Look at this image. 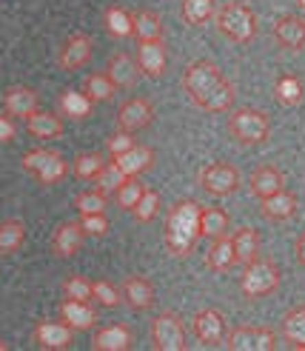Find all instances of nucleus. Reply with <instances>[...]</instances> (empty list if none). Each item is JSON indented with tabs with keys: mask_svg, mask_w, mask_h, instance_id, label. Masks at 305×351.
I'll return each instance as SVG.
<instances>
[{
	"mask_svg": "<svg viewBox=\"0 0 305 351\" xmlns=\"http://www.w3.org/2000/svg\"><path fill=\"white\" fill-rule=\"evenodd\" d=\"M83 240H86V232L80 229L77 220L60 223L55 229V234H51V252L58 257H75L83 249Z\"/></svg>",
	"mask_w": 305,
	"mask_h": 351,
	"instance_id": "obj_20",
	"label": "nucleus"
},
{
	"mask_svg": "<svg viewBox=\"0 0 305 351\" xmlns=\"http://www.w3.org/2000/svg\"><path fill=\"white\" fill-rule=\"evenodd\" d=\"M120 294H123V303L134 308V311H146L154 306V286H151V280L146 277H140V274H129L123 280V286H120Z\"/></svg>",
	"mask_w": 305,
	"mask_h": 351,
	"instance_id": "obj_17",
	"label": "nucleus"
},
{
	"mask_svg": "<svg viewBox=\"0 0 305 351\" xmlns=\"http://www.w3.org/2000/svg\"><path fill=\"white\" fill-rule=\"evenodd\" d=\"M123 180H125V174H123V171H120V166L112 160V163H106V166L95 174V189H97V191H103V195H114Z\"/></svg>",
	"mask_w": 305,
	"mask_h": 351,
	"instance_id": "obj_38",
	"label": "nucleus"
},
{
	"mask_svg": "<svg viewBox=\"0 0 305 351\" xmlns=\"http://www.w3.org/2000/svg\"><path fill=\"white\" fill-rule=\"evenodd\" d=\"M106 206H109V200H106L103 191L92 189V191H80V195L75 197V208L80 215H103Z\"/></svg>",
	"mask_w": 305,
	"mask_h": 351,
	"instance_id": "obj_42",
	"label": "nucleus"
},
{
	"mask_svg": "<svg viewBox=\"0 0 305 351\" xmlns=\"http://www.w3.org/2000/svg\"><path fill=\"white\" fill-rule=\"evenodd\" d=\"M231 245H234V260L240 266H245V263L260 257V232L251 229V226H240V229L231 234Z\"/></svg>",
	"mask_w": 305,
	"mask_h": 351,
	"instance_id": "obj_26",
	"label": "nucleus"
},
{
	"mask_svg": "<svg viewBox=\"0 0 305 351\" xmlns=\"http://www.w3.org/2000/svg\"><path fill=\"white\" fill-rule=\"evenodd\" d=\"M117 92V86L109 80L106 72H95L86 77V86H83V95L92 100V103H103V100H112Z\"/></svg>",
	"mask_w": 305,
	"mask_h": 351,
	"instance_id": "obj_36",
	"label": "nucleus"
},
{
	"mask_svg": "<svg viewBox=\"0 0 305 351\" xmlns=\"http://www.w3.org/2000/svg\"><path fill=\"white\" fill-rule=\"evenodd\" d=\"M23 243H26V226H23V220L12 217V220L0 223V254L21 252Z\"/></svg>",
	"mask_w": 305,
	"mask_h": 351,
	"instance_id": "obj_33",
	"label": "nucleus"
},
{
	"mask_svg": "<svg viewBox=\"0 0 305 351\" xmlns=\"http://www.w3.org/2000/svg\"><path fill=\"white\" fill-rule=\"evenodd\" d=\"M14 134H17V126L12 123V117L0 114V143H6V140H12Z\"/></svg>",
	"mask_w": 305,
	"mask_h": 351,
	"instance_id": "obj_47",
	"label": "nucleus"
},
{
	"mask_svg": "<svg viewBox=\"0 0 305 351\" xmlns=\"http://www.w3.org/2000/svg\"><path fill=\"white\" fill-rule=\"evenodd\" d=\"M92 300H97L100 306H109V308H117L123 303V294H120V286L109 283V280H95L92 283Z\"/></svg>",
	"mask_w": 305,
	"mask_h": 351,
	"instance_id": "obj_43",
	"label": "nucleus"
},
{
	"mask_svg": "<svg viewBox=\"0 0 305 351\" xmlns=\"http://www.w3.org/2000/svg\"><path fill=\"white\" fill-rule=\"evenodd\" d=\"M103 23L106 32L112 38H132V12L123 9V6H109L103 12Z\"/></svg>",
	"mask_w": 305,
	"mask_h": 351,
	"instance_id": "obj_34",
	"label": "nucleus"
},
{
	"mask_svg": "<svg viewBox=\"0 0 305 351\" xmlns=\"http://www.w3.org/2000/svg\"><path fill=\"white\" fill-rule=\"evenodd\" d=\"M280 328H282L285 343L305 351V306H294V308L285 311Z\"/></svg>",
	"mask_w": 305,
	"mask_h": 351,
	"instance_id": "obj_32",
	"label": "nucleus"
},
{
	"mask_svg": "<svg viewBox=\"0 0 305 351\" xmlns=\"http://www.w3.org/2000/svg\"><path fill=\"white\" fill-rule=\"evenodd\" d=\"M206 266L214 271V274H225L231 266H237V260H234V245H231V237L223 234L211 243V249L206 254Z\"/></svg>",
	"mask_w": 305,
	"mask_h": 351,
	"instance_id": "obj_29",
	"label": "nucleus"
},
{
	"mask_svg": "<svg viewBox=\"0 0 305 351\" xmlns=\"http://www.w3.org/2000/svg\"><path fill=\"white\" fill-rule=\"evenodd\" d=\"M63 297L69 300H83V303H92V280H86L80 274H71L63 280Z\"/></svg>",
	"mask_w": 305,
	"mask_h": 351,
	"instance_id": "obj_44",
	"label": "nucleus"
},
{
	"mask_svg": "<svg viewBox=\"0 0 305 351\" xmlns=\"http://www.w3.org/2000/svg\"><path fill=\"white\" fill-rule=\"evenodd\" d=\"M80 229L86 234L100 237V234L109 232V217H106V212L103 215H80Z\"/></svg>",
	"mask_w": 305,
	"mask_h": 351,
	"instance_id": "obj_45",
	"label": "nucleus"
},
{
	"mask_svg": "<svg viewBox=\"0 0 305 351\" xmlns=\"http://www.w3.org/2000/svg\"><path fill=\"white\" fill-rule=\"evenodd\" d=\"M197 186L214 197H228L240 189V171H237V166L223 163V160L208 163L200 169V174H197Z\"/></svg>",
	"mask_w": 305,
	"mask_h": 351,
	"instance_id": "obj_8",
	"label": "nucleus"
},
{
	"mask_svg": "<svg viewBox=\"0 0 305 351\" xmlns=\"http://www.w3.org/2000/svg\"><path fill=\"white\" fill-rule=\"evenodd\" d=\"M149 337L157 351H183L188 343L186 323L180 320V314H174V311H160L157 317H151Z\"/></svg>",
	"mask_w": 305,
	"mask_h": 351,
	"instance_id": "obj_6",
	"label": "nucleus"
},
{
	"mask_svg": "<svg viewBox=\"0 0 305 351\" xmlns=\"http://www.w3.org/2000/svg\"><path fill=\"white\" fill-rule=\"evenodd\" d=\"M40 106V97L34 89H29V86H12V89L3 95V109L9 117H29L32 112H38Z\"/></svg>",
	"mask_w": 305,
	"mask_h": 351,
	"instance_id": "obj_23",
	"label": "nucleus"
},
{
	"mask_svg": "<svg viewBox=\"0 0 305 351\" xmlns=\"http://www.w3.org/2000/svg\"><path fill=\"white\" fill-rule=\"evenodd\" d=\"M60 320L66 326H71L75 331H88V328H95V323H97V311H95L92 303L69 300V297H63V303H60Z\"/></svg>",
	"mask_w": 305,
	"mask_h": 351,
	"instance_id": "obj_22",
	"label": "nucleus"
},
{
	"mask_svg": "<svg viewBox=\"0 0 305 351\" xmlns=\"http://www.w3.org/2000/svg\"><path fill=\"white\" fill-rule=\"evenodd\" d=\"M297 208H300V200L294 191H274V195H268L260 200V215L265 220H271V223H285V220H291L297 215Z\"/></svg>",
	"mask_w": 305,
	"mask_h": 351,
	"instance_id": "obj_16",
	"label": "nucleus"
},
{
	"mask_svg": "<svg viewBox=\"0 0 305 351\" xmlns=\"http://www.w3.org/2000/svg\"><path fill=\"white\" fill-rule=\"evenodd\" d=\"M274 97H277L280 106H285V109H297L300 103L305 100V86H302V80H300L297 75L285 72V75H280L277 83H274Z\"/></svg>",
	"mask_w": 305,
	"mask_h": 351,
	"instance_id": "obj_28",
	"label": "nucleus"
},
{
	"mask_svg": "<svg viewBox=\"0 0 305 351\" xmlns=\"http://www.w3.org/2000/svg\"><path fill=\"white\" fill-rule=\"evenodd\" d=\"M112 160L120 166V171L125 174V178H137V174H143V171H149V169H151V163H154V152H151L149 146L134 143L132 149H125L123 154L112 157Z\"/></svg>",
	"mask_w": 305,
	"mask_h": 351,
	"instance_id": "obj_25",
	"label": "nucleus"
},
{
	"mask_svg": "<svg viewBox=\"0 0 305 351\" xmlns=\"http://www.w3.org/2000/svg\"><path fill=\"white\" fill-rule=\"evenodd\" d=\"M58 106H60V112H63L66 117H75V120H80V117H86V114H92V106H95V103L88 100L83 92L69 89V92H63V95H60Z\"/></svg>",
	"mask_w": 305,
	"mask_h": 351,
	"instance_id": "obj_37",
	"label": "nucleus"
},
{
	"mask_svg": "<svg viewBox=\"0 0 305 351\" xmlns=\"http://www.w3.org/2000/svg\"><path fill=\"white\" fill-rule=\"evenodd\" d=\"M92 51H95L92 38L83 34V32H75L63 43L60 55H58V66L63 69V72H77V69H83L88 60H92Z\"/></svg>",
	"mask_w": 305,
	"mask_h": 351,
	"instance_id": "obj_12",
	"label": "nucleus"
},
{
	"mask_svg": "<svg viewBox=\"0 0 305 351\" xmlns=\"http://www.w3.org/2000/svg\"><path fill=\"white\" fill-rule=\"evenodd\" d=\"M191 328H194V337L200 340L203 346H220L225 340V320H223V314L217 308H200V311H194V320H191Z\"/></svg>",
	"mask_w": 305,
	"mask_h": 351,
	"instance_id": "obj_11",
	"label": "nucleus"
},
{
	"mask_svg": "<svg viewBox=\"0 0 305 351\" xmlns=\"http://www.w3.org/2000/svg\"><path fill=\"white\" fill-rule=\"evenodd\" d=\"M223 77H225V75H223L211 60H194V63L186 69V72H183V89H186V95L197 103L200 97H206Z\"/></svg>",
	"mask_w": 305,
	"mask_h": 351,
	"instance_id": "obj_9",
	"label": "nucleus"
},
{
	"mask_svg": "<svg viewBox=\"0 0 305 351\" xmlns=\"http://www.w3.org/2000/svg\"><path fill=\"white\" fill-rule=\"evenodd\" d=\"M32 340H34V346H40V348H51V351H58V348H69V346H71V340H75V328L66 326L63 320H43V323L34 326Z\"/></svg>",
	"mask_w": 305,
	"mask_h": 351,
	"instance_id": "obj_14",
	"label": "nucleus"
},
{
	"mask_svg": "<svg viewBox=\"0 0 305 351\" xmlns=\"http://www.w3.org/2000/svg\"><path fill=\"white\" fill-rule=\"evenodd\" d=\"M214 12H217V0H183V21L188 26H206Z\"/></svg>",
	"mask_w": 305,
	"mask_h": 351,
	"instance_id": "obj_35",
	"label": "nucleus"
},
{
	"mask_svg": "<svg viewBox=\"0 0 305 351\" xmlns=\"http://www.w3.org/2000/svg\"><path fill=\"white\" fill-rule=\"evenodd\" d=\"M234 100H237L234 83H231L228 77H223L206 97L197 100L194 106H197V109H203V112H208V114H220V112H228L231 106H234Z\"/></svg>",
	"mask_w": 305,
	"mask_h": 351,
	"instance_id": "obj_24",
	"label": "nucleus"
},
{
	"mask_svg": "<svg viewBox=\"0 0 305 351\" xmlns=\"http://www.w3.org/2000/svg\"><path fill=\"white\" fill-rule=\"evenodd\" d=\"M274 40L285 51H302L305 49V17L282 14L274 23Z\"/></svg>",
	"mask_w": 305,
	"mask_h": 351,
	"instance_id": "obj_15",
	"label": "nucleus"
},
{
	"mask_svg": "<svg viewBox=\"0 0 305 351\" xmlns=\"http://www.w3.org/2000/svg\"><path fill=\"white\" fill-rule=\"evenodd\" d=\"M248 189H251V195H254L257 200L268 197V195H274V191L285 189V174L277 169V166H257L254 171H251V178H248Z\"/></svg>",
	"mask_w": 305,
	"mask_h": 351,
	"instance_id": "obj_21",
	"label": "nucleus"
},
{
	"mask_svg": "<svg viewBox=\"0 0 305 351\" xmlns=\"http://www.w3.org/2000/svg\"><path fill=\"white\" fill-rule=\"evenodd\" d=\"M132 146H134V134L132 132H123V129H117L109 140H106V152H109L112 157L123 154L125 149H132Z\"/></svg>",
	"mask_w": 305,
	"mask_h": 351,
	"instance_id": "obj_46",
	"label": "nucleus"
},
{
	"mask_svg": "<svg viewBox=\"0 0 305 351\" xmlns=\"http://www.w3.org/2000/svg\"><path fill=\"white\" fill-rule=\"evenodd\" d=\"M106 75H109V80L117 86V89H134V86L140 83V77H143L137 60L132 55H125V51L112 55L109 66H106Z\"/></svg>",
	"mask_w": 305,
	"mask_h": 351,
	"instance_id": "obj_19",
	"label": "nucleus"
},
{
	"mask_svg": "<svg viewBox=\"0 0 305 351\" xmlns=\"http://www.w3.org/2000/svg\"><path fill=\"white\" fill-rule=\"evenodd\" d=\"M300 6H302V9H305V0H300Z\"/></svg>",
	"mask_w": 305,
	"mask_h": 351,
	"instance_id": "obj_50",
	"label": "nucleus"
},
{
	"mask_svg": "<svg viewBox=\"0 0 305 351\" xmlns=\"http://www.w3.org/2000/svg\"><path fill=\"white\" fill-rule=\"evenodd\" d=\"M132 34L137 40H163V17L151 9H140L132 14Z\"/></svg>",
	"mask_w": 305,
	"mask_h": 351,
	"instance_id": "obj_27",
	"label": "nucleus"
},
{
	"mask_svg": "<svg viewBox=\"0 0 305 351\" xmlns=\"http://www.w3.org/2000/svg\"><path fill=\"white\" fill-rule=\"evenodd\" d=\"M294 254H297V263L305 269V232L297 237V243H294Z\"/></svg>",
	"mask_w": 305,
	"mask_h": 351,
	"instance_id": "obj_48",
	"label": "nucleus"
},
{
	"mask_svg": "<svg viewBox=\"0 0 305 351\" xmlns=\"http://www.w3.org/2000/svg\"><path fill=\"white\" fill-rule=\"evenodd\" d=\"M228 134L243 146H260V143H265V140L271 137V120H268L265 112H260L254 106H245V109L231 112Z\"/></svg>",
	"mask_w": 305,
	"mask_h": 351,
	"instance_id": "obj_4",
	"label": "nucleus"
},
{
	"mask_svg": "<svg viewBox=\"0 0 305 351\" xmlns=\"http://www.w3.org/2000/svg\"><path fill=\"white\" fill-rule=\"evenodd\" d=\"M280 283H282V271L271 257H254L243 266L240 289H243V297H248V300H260V297L274 294Z\"/></svg>",
	"mask_w": 305,
	"mask_h": 351,
	"instance_id": "obj_3",
	"label": "nucleus"
},
{
	"mask_svg": "<svg viewBox=\"0 0 305 351\" xmlns=\"http://www.w3.org/2000/svg\"><path fill=\"white\" fill-rule=\"evenodd\" d=\"M132 212H134L137 223H151L157 217V212H160V195L154 189H146V191H143V197L134 203Z\"/></svg>",
	"mask_w": 305,
	"mask_h": 351,
	"instance_id": "obj_41",
	"label": "nucleus"
},
{
	"mask_svg": "<svg viewBox=\"0 0 305 351\" xmlns=\"http://www.w3.org/2000/svg\"><path fill=\"white\" fill-rule=\"evenodd\" d=\"M211 21L217 23L220 34H225L231 43H240V46L251 43L260 32V21H257L254 9H251L248 3H243V0H228L225 6H220L217 12H214Z\"/></svg>",
	"mask_w": 305,
	"mask_h": 351,
	"instance_id": "obj_2",
	"label": "nucleus"
},
{
	"mask_svg": "<svg viewBox=\"0 0 305 351\" xmlns=\"http://www.w3.org/2000/svg\"><path fill=\"white\" fill-rule=\"evenodd\" d=\"M9 348V343H3V340H0V351H6Z\"/></svg>",
	"mask_w": 305,
	"mask_h": 351,
	"instance_id": "obj_49",
	"label": "nucleus"
},
{
	"mask_svg": "<svg viewBox=\"0 0 305 351\" xmlns=\"http://www.w3.org/2000/svg\"><path fill=\"white\" fill-rule=\"evenodd\" d=\"M134 60L146 77H163L169 69V49L163 40H137Z\"/></svg>",
	"mask_w": 305,
	"mask_h": 351,
	"instance_id": "obj_10",
	"label": "nucleus"
},
{
	"mask_svg": "<svg viewBox=\"0 0 305 351\" xmlns=\"http://www.w3.org/2000/svg\"><path fill=\"white\" fill-rule=\"evenodd\" d=\"M228 226H231V217H228L225 208H220V206H203V212H200V237L217 240V237L228 234Z\"/></svg>",
	"mask_w": 305,
	"mask_h": 351,
	"instance_id": "obj_30",
	"label": "nucleus"
},
{
	"mask_svg": "<svg viewBox=\"0 0 305 351\" xmlns=\"http://www.w3.org/2000/svg\"><path fill=\"white\" fill-rule=\"evenodd\" d=\"M21 166L29 174H34L38 183H43V186H55L69 174V163L55 149H32V152H26Z\"/></svg>",
	"mask_w": 305,
	"mask_h": 351,
	"instance_id": "obj_5",
	"label": "nucleus"
},
{
	"mask_svg": "<svg viewBox=\"0 0 305 351\" xmlns=\"http://www.w3.org/2000/svg\"><path fill=\"white\" fill-rule=\"evenodd\" d=\"M143 191H146V186H143L137 178H125V180L120 183V189L114 191V200H117V206H120V208H125V212H132L134 203L143 197Z\"/></svg>",
	"mask_w": 305,
	"mask_h": 351,
	"instance_id": "obj_40",
	"label": "nucleus"
},
{
	"mask_svg": "<svg viewBox=\"0 0 305 351\" xmlns=\"http://www.w3.org/2000/svg\"><path fill=\"white\" fill-rule=\"evenodd\" d=\"M154 120V103L149 97H132L125 100L117 112V129L123 132H140Z\"/></svg>",
	"mask_w": 305,
	"mask_h": 351,
	"instance_id": "obj_13",
	"label": "nucleus"
},
{
	"mask_svg": "<svg viewBox=\"0 0 305 351\" xmlns=\"http://www.w3.org/2000/svg\"><path fill=\"white\" fill-rule=\"evenodd\" d=\"M106 166V157L97 154V152H88V154H80L75 163H71V171H75V178L80 180H95V174Z\"/></svg>",
	"mask_w": 305,
	"mask_h": 351,
	"instance_id": "obj_39",
	"label": "nucleus"
},
{
	"mask_svg": "<svg viewBox=\"0 0 305 351\" xmlns=\"http://www.w3.org/2000/svg\"><path fill=\"white\" fill-rule=\"evenodd\" d=\"M225 348L228 351H274L280 337L268 326H234L225 331Z\"/></svg>",
	"mask_w": 305,
	"mask_h": 351,
	"instance_id": "obj_7",
	"label": "nucleus"
},
{
	"mask_svg": "<svg viewBox=\"0 0 305 351\" xmlns=\"http://www.w3.org/2000/svg\"><path fill=\"white\" fill-rule=\"evenodd\" d=\"M200 212L197 200H180L171 206L166 217V249L174 257H188L200 240Z\"/></svg>",
	"mask_w": 305,
	"mask_h": 351,
	"instance_id": "obj_1",
	"label": "nucleus"
},
{
	"mask_svg": "<svg viewBox=\"0 0 305 351\" xmlns=\"http://www.w3.org/2000/svg\"><path fill=\"white\" fill-rule=\"evenodd\" d=\"M134 346V335L125 323H112L95 331L92 348L95 351H129Z\"/></svg>",
	"mask_w": 305,
	"mask_h": 351,
	"instance_id": "obj_18",
	"label": "nucleus"
},
{
	"mask_svg": "<svg viewBox=\"0 0 305 351\" xmlns=\"http://www.w3.org/2000/svg\"><path fill=\"white\" fill-rule=\"evenodd\" d=\"M26 129L32 137H40V140H51V137H60L63 134V120L51 112H32L26 117Z\"/></svg>",
	"mask_w": 305,
	"mask_h": 351,
	"instance_id": "obj_31",
	"label": "nucleus"
}]
</instances>
